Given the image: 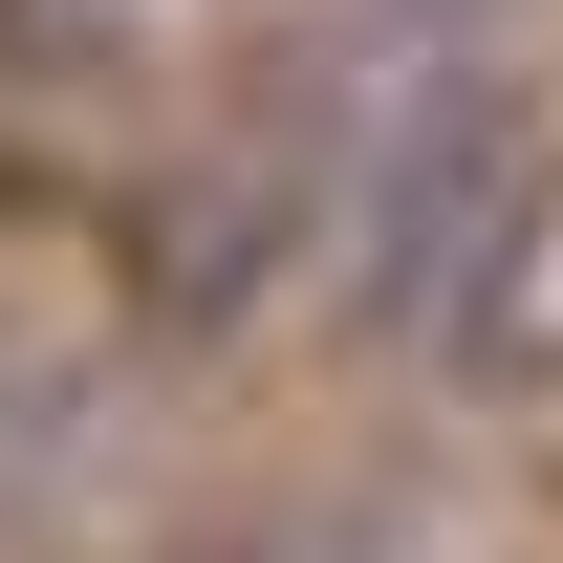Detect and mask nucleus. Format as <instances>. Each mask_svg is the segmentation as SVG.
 I'll return each mask as SVG.
<instances>
[{
	"label": "nucleus",
	"mask_w": 563,
	"mask_h": 563,
	"mask_svg": "<svg viewBox=\"0 0 563 563\" xmlns=\"http://www.w3.org/2000/svg\"><path fill=\"white\" fill-rule=\"evenodd\" d=\"M542 174H563V131L520 66H412L390 131L347 152V303L390 347H477L542 261Z\"/></svg>",
	"instance_id": "1"
},
{
	"label": "nucleus",
	"mask_w": 563,
	"mask_h": 563,
	"mask_svg": "<svg viewBox=\"0 0 563 563\" xmlns=\"http://www.w3.org/2000/svg\"><path fill=\"white\" fill-rule=\"evenodd\" d=\"M390 66H498V22H542V0H347Z\"/></svg>",
	"instance_id": "2"
},
{
	"label": "nucleus",
	"mask_w": 563,
	"mask_h": 563,
	"mask_svg": "<svg viewBox=\"0 0 563 563\" xmlns=\"http://www.w3.org/2000/svg\"><path fill=\"white\" fill-rule=\"evenodd\" d=\"M0 433H22V368H0Z\"/></svg>",
	"instance_id": "3"
}]
</instances>
